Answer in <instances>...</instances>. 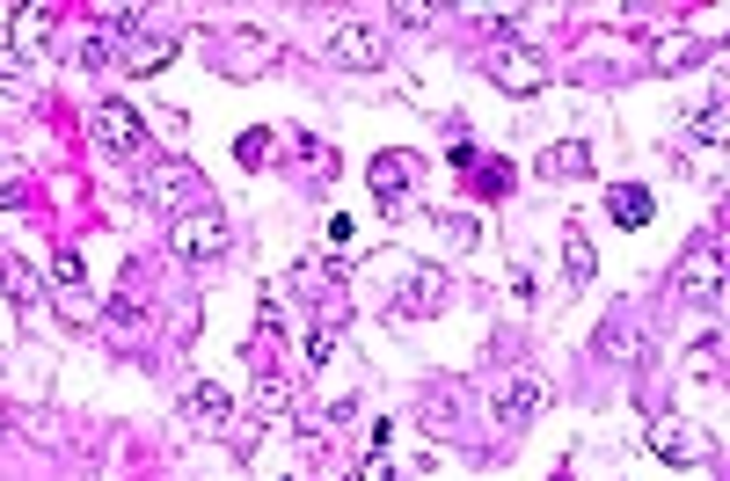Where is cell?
Masks as SVG:
<instances>
[{"instance_id": "obj_22", "label": "cell", "mask_w": 730, "mask_h": 481, "mask_svg": "<svg viewBox=\"0 0 730 481\" xmlns=\"http://www.w3.org/2000/svg\"><path fill=\"white\" fill-rule=\"evenodd\" d=\"M139 299H110V307H102V329H110V336H139Z\"/></svg>"}, {"instance_id": "obj_2", "label": "cell", "mask_w": 730, "mask_h": 481, "mask_svg": "<svg viewBox=\"0 0 730 481\" xmlns=\"http://www.w3.org/2000/svg\"><path fill=\"white\" fill-rule=\"evenodd\" d=\"M146 197H154V205H161L169 219L197 212V205H212V197H205V183H197V169H191V161H161V169L146 175Z\"/></svg>"}, {"instance_id": "obj_11", "label": "cell", "mask_w": 730, "mask_h": 481, "mask_svg": "<svg viewBox=\"0 0 730 481\" xmlns=\"http://www.w3.org/2000/svg\"><path fill=\"white\" fill-rule=\"evenodd\" d=\"M169 59H175V37H169V29H139V37L124 45V66H132V73H161Z\"/></svg>"}, {"instance_id": "obj_36", "label": "cell", "mask_w": 730, "mask_h": 481, "mask_svg": "<svg viewBox=\"0 0 730 481\" xmlns=\"http://www.w3.org/2000/svg\"><path fill=\"white\" fill-rule=\"evenodd\" d=\"M0 431H8V423H0Z\"/></svg>"}, {"instance_id": "obj_29", "label": "cell", "mask_w": 730, "mask_h": 481, "mask_svg": "<svg viewBox=\"0 0 730 481\" xmlns=\"http://www.w3.org/2000/svg\"><path fill=\"white\" fill-rule=\"evenodd\" d=\"M694 139H702V146H723V102H708V118L694 124Z\"/></svg>"}, {"instance_id": "obj_8", "label": "cell", "mask_w": 730, "mask_h": 481, "mask_svg": "<svg viewBox=\"0 0 730 481\" xmlns=\"http://www.w3.org/2000/svg\"><path fill=\"white\" fill-rule=\"evenodd\" d=\"M497 88H504V96H540V88H548V59H540V51H504V59H497Z\"/></svg>"}, {"instance_id": "obj_12", "label": "cell", "mask_w": 730, "mask_h": 481, "mask_svg": "<svg viewBox=\"0 0 730 481\" xmlns=\"http://www.w3.org/2000/svg\"><path fill=\"white\" fill-rule=\"evenodd\" d=\"M607 212H613V226H650L657 197L643 190V183H613V190H607Z\"/></svg>"}, {"instance_id": "obj_23", "label": "cell", "mask_w": 730, "mask_h": 481, "mask_svg": "<svg viewBox=\"0 0 730 481\" xmlns=\"http://www.w3.org/2000/svg\"><path fill=\"white\" fill-rule=\"evenodd\" d=\"M0 285H8V299H23V307H37V278H29L15 256H0Z\"/></svg>"}, {"instance_id": "obj_7", "label": "cell", "mask_w": 730, "mask_h": 481, "mask_svg": "<svg viewBox=\"0 0 730 481\" xmlns=\"http://www.w3.org/2000/svg\"><path fill=\"white\" fill-rule=\"evenodd\" d=\"M540 402H548V394H540V380L511 372V380L497 386V431H526V423L540 416Z\"/></svg>"}, {"instance_id": "obj_18", "label": "cell", "mask_w": 730, "mask_h": 481, "mask_svg": "<svg viewBox=\"0 0 730 481\" xmlns=\"http://www.w3.org/2000/svg\"><path fill=\"white\" fill-rule=\"evenodd\" d=\"M562 270H570V278H592V270H599V248H592V240H584V226H570V240H562Z\"/></svg>"}, {"instance_id": "obj_16", "label": "cell", "mask_w": 730, "mask_h": 481, "mask_svg": "<svg viewBox=\"0 0 730 481\" xmlns=\"http://www.w3.org/2000/svg\"><path fill=\"white\" fill-rule=\"evenodd\" d=\"M540 175H592V146L584 139H562L540 153Z\"/></svg>"}, {"instance_id": "obj_19", "label": "cell", "mask_w": 730, "mask_h": 481, "mask_svg": "<svg viewBox=\"0 0 730 481\" xmlns=\"http://www.w3.org/2000/svg\"><path fill=\"white\" fill-rule=\"evenodd\" d=\"M292 386H300V380H285V372H256V409H264V416L292 409Z\"/></svg>"}, {"instance_id": "obj_34", "label": "cell", "mask_w": 730, "mask_h": 481, "mask_svg": "<svg viewBox=\"0 0 730 481\" xmlns=\"http://www.w3.org/2000/svg\"><path fill=\"white\" fill-rule=\"evenodd\" d=\"M358 481H394V467H388V453H373V459H365V467H358Z\"/></svg>"}, {"instance_id": "obj_20", "label": "cell", "mask_w": 730, "mask_h": 481, "mask_svg": "<svg viewBox=\"0 0 730 481\" xmlns=\"http://www.w3.org/2000/svg\"><path fill=\"white\" fill-rule=\"evenodd\" d=\"M650 59H657L665 73H672V66H694V59H702V37H694V29H680V37H665Z\"/></svg>"}, {"instance_id": "obj_35", "label": "cell", "mask_w": 730, "mask_h": 481, "mask_svg": "<svg viewBox=\"0 0 730 481\" xmlns=\"http://www.w3.org/2000/svg\"><path fill=\"white\" fill-rule=\"evenodd\" d=\"M556 481H570V474H556Z\"/></svg>"}, {"instance_id": "obj_4", "label": "cell", "mask_w": 730, "mask_h": 481, "mask_svg": "<svg viewBox=\"0 0 730 481\" xmlns=\"http://www.w3.org/2000/svg\"><path fill=\"white\" fill-rule=\"evenodd\" d=\"M672 285H680V299H723V248H716V240H694V248H686L680 256V278H672Z\"/></svg>"}, {"instance_id": "obj_6", "label": "cell", "mask_w": 730, "mask_h": 481, "mask_svg": "<svg viewBox=\"0 0 730 481\" xmlns=\"http://www.w3.org/2000/svg\"><path fill=\"white\" fill-rule=\"evenodd\" d=\"M416 175H424V161H416V153H402V146H388V153H373L365 190L388 197V205H402V190H416Z\"/></svg>"}, {"instance_id": "obj_27", "label": "cell", "mask_w": 730, "mask_h": 481, "mask_svg": "<svg viewBox=\"0 0 730 481\" xmlns=\"http://www.w3.org/2000/svg\"><path fill=\"white\" fill-rule=\"evenodd\" d=\"M446 8L438 0H394V23H438Z\"/></svg>"}, {"instance_id": "obj_9", "label": "cell", "mask_w": 730, "mask_h": 481, "mask_svg": "<svg viewBox=\"0 0 730 481\" xmlns=\"http://www.w3.org/2000/svg\"><path fill=\"white\" fill-rule=\"evenodd\" d=\"M329 51H337L343 66H358V73H373V66H380V59H388V51H380V37H373V29H365V23H337V37H329Z\"/></svg>"}, {"instance_id": "obj_13", "label": "cell", "mask_w": 730, "mask_h": 481, "mask_svg": "<svg viewBox=\"0 0 730 481\" xmlns=\"http://www.w3.org/2000/svg\"><path fill=\"white\" fill-rule=\"evenodd\" d=\"M599 350H613V358H643V336H635V307H613L607 329H599Z\"/></svg>"}, {"instance_id": "obj_31", "label": "cell", "mask_w": 730, "mask_h": 481, "mask_svg": "<svg viewBox=\"0 0 730 481\" xmlns=\"http://www.w3.org/2000/svg\"><path fill=\"white\" fill-rule=\"evenodd\" d=\"M227 445H234V459L256 453V423H227Z\"/></svg>"}, {"instance_id": "obj_10", "label": "cell", "mask_w": 730, "mask_h": 481, "mask_svg": "<svg viewBox=\"0 0 730 481\" xmlns=\"http://www.w3.org/2000/svg\"><path fill=\"white\" fill-rule=\"evenodd\" d=\"M438 299H446V270L438 263H416L410 278H402V292H394V307L402 313H431Z\"/></svg>"}, {"instance_id": "obj_15", "label": "cell", "mask_w": 730, "mask_h": 481, "mask_svg": "<svg viewBox=\"0 0 730 481\" xmlns=\"http://www.w3.org/2000/svg\"><path fill=\"white\" fill-rule=\"evenodd\" d=\"M8 23H15V45H23V51H37V45L51 37V8H45V0H23V8H15Z\"/></svg>"}, {"instance_id": "obj_24", "label": "cell", "mask_w": 730, "mask_h": 481, "mask_svg": "<svg viewBox=\"0 0 730 481\" xmlns=\"http://www.w3.org/2000/svg\"><path fill=\"white\" fill-rule=\"evenodd\" d=\"M438 234L453 240V248H475V240H483V226H475L467 212H438Z\"/></svg>"}, {"instance_id": "obj_26", "label": "cell", "mask_w": 730, "mask_h": 481, "mask_svg": "<svg viewBox=\"0 0 730 481\" xmlns=\"http://www.w3.org/2000/svg\"><path fill=\"white\" fill-rule=\"evenodd\" d=\"M234 153H242V169H270V132H242Z\"/></svg>"}, {"instance_id": "obj_14", "label": "cell", "mask_w": 730, "mask_h": 481, "mask_svg": "<svg viewBox=\"0 0 730 481\" xmlns=\"http://www.w3.org/2000/svg\"><path fill=\"white\" fill-rule=\"evenodd\" d=\"M191 416H197V423H219V431H227V423H234L227 386H219V380H197V386H191Z\"/></svg>"}, {"instance_id": "obj_33", "label": "cell", "mask_w": 730, "mask_h": 481, "mask_svg": "<svg viewBox=\"0 0 730 481\" xmlns=\"http://www.w3.org/2000/svg\"><path fill=\"white\" fill-rule=\"evenodd\" d=\"M446 161H453V169H475L483 153H475V139H453V146H446Z\"/></svg>"}, {"instance_id": "obj_17", "label": "cell", "mask_w": 730, "mask_h": 481, "mask_svg": "<svg viewBox=\"0 0 730 481\" xmlns=\"http://www.w3.org/2000/svg\"><path fill=\"white\" fill-rule=\"evenodd\" d=\"M51 307H59V321H73V329H96L102 307L88 299V285H73V292H51Z\"/></svg>"}, {"instance_id": "obj_32", "label": "cell", "mask_w": 730, "mask_h": 481, "mask_svg": "<svg viewBox=\"0 0 730 481\" xmlns=\"http://www.w3.org/2000/svg\"><path fill=\"white\" fill-rule=\"evenodd\" d=\"M483 190H489V197L511 190V169H504V161H489V169H483Z\"/></svg>"}, {"instance_id": "obj_28", "label": "cell", "mask_w": 730, "mask_h": 481, "mask_svg": "<svg viewBox=\"0 0 730 481\" xmlns=\"http://www.w3.org/2000/svg\"><path fill=\"white\" fill-rule=\"evenodd\" d=\"M110 59H118V37H88V45H81V66H110Z\"/></svg>"}, {"instance_id": "obj_37", "label": "cell", "mask_w": 730, "mask_h": 481, "mask_svg": "<svg viewBox=\"0 0 730 481\" xmlns=\"http://www.w3.org/2000/svg\"><path fill=\"white\" fill-rule=\"evenodd\" d=\"M285 481H292V474H285Z\"/></svg>"}, {"instance_id": "obj_3", "label": "cell", "mask_w": 730, "mask_h": 481, "mask_svg": "<svg viewBox=\"0 0 730 481\" xmlns=\"http://www.w3.org/2000/svg\"><path fill=\"white\" fill-rule=\"evenodd\" d=\"M88 139L102 146V153H118V161H132L146 146V124L132 102H96V118H88Z\"/></svg>"}, {"instance_id": "obj_25", "label": "cell", "mask_w": 730, "mask_h": 481, "mask_svg": "<svg viewBox=\"0 0 730 481\" xmlns=\"http://www.w3.org/2000/svg\"><path fill=\"white\" fill-rule=\"evenodd\" d=\"M0 88H8V96H29V59L23 51H0Z\"/></svg>"}, {"instance_id": "obj_5", "label": "cell", "mask_w": 730, "mask_h": 481, "mask_svg": "<svg viewBox=\"0 0 730 481\" xmlns=\"http://www.w3.org/2000/svg\"><path fill=\"white\" fill-rule=\"evenodd\" d=\"M650 453L665 459V467H702V453H708V437L686 423V416H657L650 423Z\"/></svg>"}, {"instance_id": "obj_1", "label": "cell", "mask_w": 730, "mask_h": 481, "mask_svg": "<svg viewBox=\"0 0 730 481\" xmlns=\"http://www.w3.org/2000/svg\"><path fill=\"white\" fill-rule=\"evenodd\" d=\"M227 248H234V226H227L219 205H197V212L169 219V256H183V263H212Z\"/></svg>"}, {"instance_id": "obj_21", "label": "cell", "mask_w": 730, "mask_h": 481, "mask_svg": "<svg viewBox=\"0 0 730 481\" xmlns=\"http://www.w3.org/2000/svg\"><path fill=\"white\" fill-rule=\"evenodd\" d=\"M45 278H51V292H73L88 270H81V256H73V248H59V256H45Z\"/></svg>"}, {"instance_id": "obj_30", "label": "cell", "mask_w": 730, "mask_h": 481, "mask_svg": "<svg viewBox=\"0 0 730 481\" xmlns=\"http://www.w3.org/2000/svg\"><path fill=\"white\" fill-rule=\"evenodd\" d=\"M329 358H337V336H329V329H315V336H307V365H315V372H321V365H329Z\"/></svg>"}]
</instances>
